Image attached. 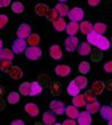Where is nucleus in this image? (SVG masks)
<instances>
[{
	"label": "nucleus",
	"mask_w": 112,
	"mask_h": 125,
	"mask_svg": "<svg viewBox=\"0 0 112 125\" xmlns=\"http://www.w3.org/2000/svg\"><path fill=\"white\" fill-rule=\"evenodd\" d=\"M25 54H26V57L28 58V59L30 60H37L39 59V58L42 57V49L39 48V47L37 46H30V47H27L26 52H25Z\"/></svg>",
	"instance_id": "1"
},
{
	"label": "nucleus",
	"mask_w": 112,
	"mask_h": 125,
	"mask_svg": "<svg viewBox=\"0 0 112 125\" xmlns=\"http://www.w3.org/2000/svg\"><path fill=\"white\" fill-rule=\"evenodd\" d=\"M27 45L28 42L23 38H17L16 40H13L12 46H11V49L13 50L15 54H21V52H26L27 49Z\"/></svg>",
	"instance_id": "2"
},
{
	"label": "nucleus",
	"mask_w": 112,
	"mask_h": 125,
	"mask_svg": "<svg viewBox=\"0 0 112 125\" xmlns=\"http://www.w3.org/2000/svg\"><path fill=\"white\" fill-rule=\"evenodd\" d=\"M68 18H70V20L76 21V22L82 21L83 20V18H84L83 9H81V8H78V7L72 8V9L70 10V12H68Z\"/></svg>",
	"instance_id": "3"
},
{
	"label": "nucleus",
	"mask_w": 112,
	"mask_h": 125,
	"mask_svg": "<svg viewBox=\"0 0 112 125\" xmlns=\"http://www.w3.org/2000/svg\"><path fill=\"white\" fill-rule=\"evenodd\" d=\"M50 111H52V112H54L56 115H63L64 113H65L66 106L64 105V103H62L61 101L54 99V101L50 102Z\"/></svg>",
	"instance_id": "4"
},
{
	"label": "nucleus",
	"mask_w": 112,
	"mask_h": 125,
	"mask_svg": "<svg viewBox=\"0 0 112 125\" xmlns=\"http://www.w3.org/2000/svg\"><path fill=\"white\" fill-rule=\"evenodd\" d=\"M78 46H80L78 45V39L75 36H68L65 39V49L67 52H75L78 48Z\"/></svg>",
	"instance_id": "5"
},
{
	"label": "nucleus",
	"mask_w": 112,
	"mask_h": 125,
	"mask_svg": "<svg viewBox=\"0 0 112 125\" xmlns=\"http://www.w3.org/2000/svg\"><path fill=\"white\" fill-rule=\"evenodd\" d=\"M30 34H31V28L27 23H21L18 27V29H17V37L18 38L27 39Z\"/></svg>",
	"instance_id": "6"
},
{
	"label": "nucleus",
	"mask_w": 112,
	"mask_h": 125,
	"mask_svg": "<svg viewBox=\"0 0 112 125\" xmlns=\"http://www.w3.org/2000/svg\"><path fill=\"white\" fill-rule=\"evenodd\" d=\"M92 123V117L91 113H89L87 111L81 112L77 117V124L80 125H90Z\"/></svg>",
	"instance_id": "7"
},
{
	"label": "nucleus",
	"mask_w": 112,
	"mask_h": 125,
	"mask_svg": "<svg viewBox=\"0 0 112 125\" xmlns=\"http://www.w3.org/2000/svg\"><path fill=\"white\" fill-rule=\"evenodd\" d=\"M55 73L60 77H66L71 74V67L68 65H57L55 67Z\"/></svg>",
	"instance_id": "8"
},
{
	"label": "nucleus",
	"mask_w": 112,
	"mask_h": 125,
	"mask_svg": "<svg viewBox=\"0 0 112 125\" xmlns=\"http://www.w3.org/2000/svg\"><path fill=\"white\" fill-rule=\"evenodd\" d=\"M25 112L31 117H36L39 114V108L34 103H27L25 105Z\"/></svg>",
	"instance_id": "9"
},
{
	"label": "nucleus",
	"mask_w": 112,
	"mask_h": 125,
	"mask_svg": "<svg viewBox=\"0 0 112 125\" xmlns=\"http://www.w3.org/2000/svg\"><path fill=\"white\" fill-rule=\"evenodd\" d=\"M50 55L53 59L60 60L61 58L63 57V52H62L61 47L58 46V45H53V46L50 48Z\"/></svg>",
	"instance_id": "10"
},
{
	"label": "nucleus",
	"mask_w": 112,
	"mask_h": 125,
	"mask_svg": "<svg viewBox=\"0 0 112 125\" xmlns=\"http://www.w3.org/2000/svg\"><path fill=\"white\" fill-rule=\"evenodd\" d=\"M78 29H80V25H78V22L71 20L70 22L66 25L65 30H66V32H67L68 36H75L76 32L78 31Z\"/></svg>",
	"instance_id": "11"
},
{
	"label": "nucleus",
	"mask_w": 112,
	"mask_h": 125,
	"mask_svg": "<svg viewBox=\"0 0 112 125\" xmlns=\"http://www.w3.org/2000/svg\"><path fill=\"white\" fill-rule=\"evenodd\" d=\"M56 122V114L52 111L50 112H45L43 114V123L46 125H52V124H55Z\"/></svg>",
	"instance_id": "12"
},
{
	"label": "nucleus",
	"mask_w": 112,
	"mask_h": 125,
	"mask_svg": "<svg viewBox=\"0 0 112 125\" xmlns=\"http://www.w3.org/2000/svg\"><path fill=\"white\" fill-rule=\"evenodd\" d=\"M100 114H101V117L104 121H110L112 118V106H101L100 108Z\"/></svg>",
	"instance_id": "13"
},
{
	"label": "nucleus",
	"mask_w": 112,
	"mask_h": 125,
	"mask_svg": "<svg viewBox=\"0 0 112 125\" xmlns=\"http://www.w3.org/2000/svg\"><path fill=\"white\" fill-rule=\"evenodd\" d=\"M86 107V111L91 114H97L98 112H100V108H101V105L98 101H93V102H90L87 104L85 105Z\"/></svg>",
	"instance_id": "14"
},
{
	"label": "nucleus",
	"mask_w": 112,
	"mask_h": 125,
	"mask_svg": "<svg viewBox=\"0 0 112 125\" xmlns=\"http://www.w3.org/2000/svg\"><path fill=\"white\" fill-rule=\"evenodd\" d=\"M66 21L64 20V18H62V17H58L57 19L55 21H53V26H54V29L56 31H64L66 29Z\"/></svg>",
	"instance_id": "15"
},
{
	"label": "nucleus",
	"mask_w": 112,
	"mask_h": 125,
	"mask_svg": "<svg viewBox=\"0 0 112 125\" xmlns=\"http://www.w3.org/2000/svg\"><path fill=\"white\" fill-rule=\"evenodd\" d=\"M90 45H91L90 42H81L77 48L78 55H81V56H87V55H90V52H91V46Z\"/></svg>",
	"instance_id": "16"
},
{
	"label": "nucleus",
	"mask_w": 112,
	"mask_h": 125,
	"mask_svg": "<svg viewBox=\"0 0 112 125\" xmlns=\"http://www.w3.org/2000/svg\"><path fill=\"white\" fill-rule=\"evenodd\" d=\"M110 45H111L110 40L107 38V37L102 36V35H101V37H100L99 42H97V47L101 50H108L110 48Z\"/></svg>",
	"instance_id": "17"
},
{
	"label": "nucleus",
	"mask_w": 112,
	"mask_h": 125,
	"mask_svg": "<svg viewBox=\"0 0 112 125\" xmlns=\"http://www.w3.org/2000/svg\"><path fill=\"white\" fill-rule=\"evenodd\" d=\"M80 113L81 112H78V108L75 105H73V106H66L65 114L67 115V117H70V118H74V120L77 118Z\"/></svg>",
	"instance_id": "18"
},
{
	"label": "nucleus",
	"mask_w": 112,
	"mask_h": 125,
	"mask_svg": "<svg viewBox=\"0 0 112 125\" xmlns=\"http://www.w3.org/2000/svg\"><path fill=\"white\" fill-rule=\"evenodd\" d=\"M80 91H81V88H80V86L75 83V81H72L70 84H68L67 93L70 94L71 96H76V95H78V94H80Z\"/></svg>",
	"instance_id": "19"
},
{
	"label": "nucleus",
	"mask_w": 112,
	"mask_h": 125,
	"mask_svg": "<svg viewBox=\"0 0 112 125\" xmlns=\"http://www.w3.org/2000/svg\"><path fill=\"white\" fill-rule=\"evenodd\" d=\"M86 37H87V42H90L91 45H94V46H97V42H99L100 37H101V34H99L98 31H95L93 29L90 34L86 35Z\"/></svg>",
	"instance_id": "20"
},
{
	"label": "nucleus",
	"mask_w": 112,
	"mask_h": 125,
	"mask_svg": "<svg viewBox=\"0 0 112 125\" xmlns=\"http://www.w3.org/2000/svg\"><path fill=\"white\" fill-rule=\"evenodd\" d=\"M73 105H75L76 107H84L86 105V99L84 97V95L78 94L76 96H73V101H72Z\"/></svg>",
	"instance_id": "21"
},
{
	"label": "nucleus",
	"mask_w": 112,
	"mask_h": 125,
	"mask_svg": "<svg viewBox=\"0 0 112 125\" xmlns=\"http://www.w3.org/2000/svg\"><path fill=\"white\" fill-rule=\"evenodd\" d=\"M48 10H50V8H48L47 5H45V3H38V5H36V7H35V12H36V15L40 16V17L46 16Z\"/></svg>",
	"instance_id": "22"
},
{
	"label": "nucleus",
	"mask_w": 112,
	"mask_h": 125,
	"mask_svg": "<svg viewBox=\"0 0 112 125\" xmlns=\"http://www.w3.org/2000/svg\"><path fill=\"white\" fill-rule=\"evenodd\" d=\"M55 9L57 10V12L60 13L61 17H65V16H68V12H70V9H68L67 5H65L64 2H60L56 5Z\"/></svg>",
	"instance_id": "23"
},
{
	"label": "nucleus",
	"mask_w": 112,
	"mask_h": 125,
	"mask_svg": "<svg viewBox=\"0 0 112 125\" xmlns=\"http://www.w3.org/2000/svg\"><path fill=\"white\" fill-rule=\"evenodd\" d=\"M93 29H94L93 25L91 22H89V21H82L81 25H80V30H81V32L83 35L90 34Z\"/></svg>",
	"instance_id": "24"
},
{
	"label": "nucleus",
	"mask_w": 112,
	"mask_h": 125,
	"mask_svg": "<svg viewBox=\"0 0 112 125\" xmlns=\"http://www.w3.org/2000/svg\"><path fill=\"white\" fill-rule=\"evenodd\" d=\"M13 52L12 49H8V48H1L0 49V58L1 59H8V60H12L13 58Z\"/></svg>",
	"instance_id": "25"
},
{
	"label": "nucleus",
	"mask_w": 112,
	"mask_h": 125,
	"mask_svg": "<svg viewBox=\"0 0 112 125\" xmlns=\"http://www.w3.org/2000/svg\"><path fill=\"white\" fill-rule=\"evenodd\" d=\"M12 62L11 60L8 59H1V62H0V69L2 70L3 73H10L11 69H12Z\"/></svg>",
	"instance_id": "26"
},
{
	"label": "nucleus",
	"mask_w": 112,
	"mask_h": 125,
	"mask_svg": "<svg viewBox=\"0 0 112 125\" xmlns=\"http://www.w3.org/2000/svg\"><path fill=\"white\" fill-rule=\"evenodd\" d=\"M42 92H43V87L39 85L37 82H33V83H30V93H29L30 96H36V95L40 94Z\"/></svg>",
	"instance_id": "27"
},
{
	"label": "nucleus",
	"mask_w": 112,
	"mask_h": 125,
	"mask_svg": "<svg viewBox=\"0 0 112 125\" xmlns=\"http://www.w3.org/2000/svg\"><path fill=\"white\" fill-rule=\"evenodd\" d=\"M7 101L9 104H17L19 101H20V95L17 92H11V93L8 94Z\"/></svg>",
	"instance_id": "28"
},
{
	"label": "nucleus",
	"mask_w": 112,
	"mask_h": 125,
	"mask_svg": "<svg viewBox=\"0 0 112 125\" xmlns=\"http://www.w3.org/2000/svg\"><path fill=\"white\" fill-rule=\"evenodd\" d=\"M105 86L104 84L102 83V82L98 81V82H94L93 85H92V89L94 91V93L97 94V95H100V94L103 93V91H104Z\"/></svg>",
	"instance_id": "29"
},
{
	"label": "nucleus",
	"mask_w": 112,
	"mask_h": 125,
	"mask_svg": "<svg viewBox=\"0 0 112 125\" xmlns=\"http://www.w3.org/2000/svg\"><path fill=\"white\" fill-rule=\"evenodd\" d=\"M9 74H10V77L12 78V79H16V81H17V79H20V78L23 77V70H21L18 66H13Z\"/></svg>",
	"instance_id": "30"
},
{
	"label": "nucleus",
	"mask_w": 112,
	"mask_h": 125,
	"mask_svg": "<svg viewBox=\"0 0 112 125\" xmlns=\"http://www.w3.org/2000/svg\"><path fill=\"white\" fill-rule=\"evenodd\" d=\"M90 69H91V65H90L89 62H85V60H83V62H80V65H78V72L81 74H87L90 72Z\"/></svg>",
	"instance_id": "31"
},
{
	"label": "nucleus",
	"mask_w": 112,
	"mask_h": 125,
	"mask_svg": "<svg viewBox=\"0 0 112 125\" xmlns=\"http://www.w3.org/2000/svg\"><path fill=\"white\" fill-rule=\"evenodd\" d=\"M39 42H40V37L37 34H30L29 37L27 38V42L30 46H37L39 44Z\"/></svg>",
	"instance_id": "32"
},
{
	"label": "nucleus",
	"mask_w": 112,
	"mask_h": 125,
	"mask_svg": "<svg viewBox=\"0 0 112 125\" xmlns=\"http://www.w3.org/2000/svg\"><path fill=\"white\" fill-rule=\"evenodd\" d=\"M19 93H20L21 95H24V96L29 95V93H30V83L25 82V83L21 84V85L19 86Z\"/></svg>",
	"instance_id": "33"
},
{
	"label": "nucleus",
	"mask_w": 112,
	"mask_h": 125,
	"mask_svg": "<svg viewBox=\"0 0 112 125\" xmlns=\"http://www.w3.org/2000/svg\"><path fill=\"white\" fill-rule=\"evenodd\" d=\"M24 9H25L24 5L21 2H19V1H15V2L11 3V11L12 12L21 13V12H24Z\"/></svg>",
	"instance_id": "34"
},
{
	"label": "nucleus",
	"mask_w": 112,
	"mask_h": 125,
	"mask_svg": "<svg viewBox=\"0 0 112 125\" xmlns=\"http://www.w3.org/2000/svg\"><path fill=\"white\" fill-rule=\"evenodd\" d=\"M74 81H75V83L80 86L81 89H84L87 87V78H85L84 76H77Z\"/></svg>",
	"instance_id": "35"
},
{
	"label": "nucleus",
	"mask_w": 112,
	"mask_h": 125,
	"mask_svg": "<svg viewBox=\"0 0 112 125\" xmlns=\"http://www.w3.org/2000/svg\"><path fill=\"white\" fill-rule=\"evenodd\" d=\"M58 17H60V13L57 12L56 9H50L48 12H47V15H46V18L48 21H55Z\"/></svg>",
	"instance_id": "36"
},
{
	"label": "nucleus",
	"mask_w": 112,
	"mask_h": 125,
	"mask_svg": "<svg viewBox=\"0 0 112 125\" xmlns=\"http://www.w3.org/2000/svg\"><path fill=\"white\" fill-rule=\"evenodd\" d=\"M84 97H85V99H86L87 103L93 102V101H97V94L94 93L93 89H89V91H86L85 94H84Z\"/></svg>",
	"instance_id": "37"
},
{
	"label": "nucleus",
	"mask_w": 112,
	"mask_h": 125,
	"mask_svg": "<svg viewBox=\"0 0 112 125\" xmlns=\"http://www.w3.org/2000/svg\"><path fill=\"white\" fill-rule=\"evenodd\" d=\"M93 27H94V30L98 31L101 35L104 34L105 31H107V25L103 22H97L95 25H93Z\"/></svg>",
	"instance_id": "38"
},
{
	"label": "nucleus",
	"mask_w": 112,
	"mask_h": 125,
	"mask_svg": "<svg viewBox=\"0 0 112 125\" xmlns=\"http://www.w3.org/2000/svg\"><path fill=\"white\" fill-rule=\"evenodd\" d=\"M8 23V17L6 15H1L0 16V28H3Z\"/></svg>",
	"instance_id": "39"
},
{
	"label": "nucleus",
	"mask_w": 112,
	"mask_h": 125,
	"mask_svg": "<svg viewBox=\"0 0 112 125\" xmlns=\"http://www.w3.org/2000/svg\"><path fill=\"white\" fill-rule=\"evenodd\" d=\"M104 70L107 72V73L109 74H112V60H110V62H108L107 64L104 65Z\"/></svg>",
	"instance_id": "40"
},
{
	"label": "nucleus",
	"mask_w": 112,
	"mask_h": 125,
	"mask_svg": "<svg viewBox=\"0 0 112 125\" xmlns=\"http://www.w3.org/2000/svg\"><path fill=\"white\" fill-rule=\"evenodd\" d=\"M63 125H76V122L74 121V118H70L68 117L67 120H65L63 122Z\"/></svg>",
	"instance_id": "41"
},
{
	"label": "nucleus",
	"mask_w": 112,
	"mask_h": 125,
	"mask_svg": "<svg viewBox=\"0 0 112 125\" xmlns=\"http://www.w3.org/2000/svg\"><path fill=\"white\" fill-rule=\"evenodd\" d=\"M10 3H11V0H0V7L1 8L8 7Z\"/></svg>",
	"instance_id": "42"
},
{
	"label": "nucleus",
	"mask_w": 112,
	"mask_h": 125,
	"mask_svg": "<svg viewBox=\"0 0 112 125\" xmlns=\"http://www.w3.org/2000/svg\"><path fill=\"white\" fill-rule=\"evenodd\" d=\"M53 87H54V88H52V93L54 94V95H55V91H58V92L61 91V86L58 83H53Z\"/></svg>",
	"instance_id": "43"
},
{
	"label": "nucleus",
	"mask_w": 112,
	"mask_h": 125,
	"mask_svg": "<svg viewBox=\"0 0 112 125\" xmlns=\"http://www.w3.org/2000/svg\"><path fill=\"white\" fill-rule=\"evenodd\" d=\"M100 1H101V0H87V2H89V5L91 6V7H97L100 3Z\"/></svg>",
	"instance_id": "44"
},
{
	"label": "nucleus",
	"mask_w": 112,
	"mask_h": 125,
	"mask_svg": "<svg viewBox=\"0 0 112 125\" xmlns=\"http://www.w3.org/2000/svg\"><path fill=\"white\" fill-rule=\"evenodd\" d=\"M24 124H25V123L21 120H15L11 122V125H24Z\"/></svg>",
	"instance_id": "45"
},
{
	"label": "nucleus",
	"mask_w": 112,
	"mask_h": 125,
	"mask_svg": "<svg viewBox=\"0 0 112 125\" xmlns=\"http://www.w3.org/2000/svg\"><path fill=\"white\" fill-rule=\"evenodd\" d=\"M107 87H108V89H109V91H112V79H111V81L108 82Z\"/></svg>",
	"instance_id": "46"
},
{
	"label": "nucleus",
	"mask_w": 112,
	"mask_h": 125,
	"mask_svg": "<svg viewBox=\"0 0 112 125\" xmlns=\"http://www.w3.org/2000/svg\"><path fill=\"white\" fill-rule=\"evenodd\" d=\"M108 125H112V118L110 121H108Z\"/></svg>",
	"instance_id": "47"
},
{
	"label": "nucleus",
	"mask_w": 112,
	"mask_h": 125,
	"mask_svg": "<svg viewBox=\"0 0 112 125\" xmlns=\"http://www.w3.org/2000/svg\"><path fill=\"white\" fill-rule=\"evenodd\" d=\"M58 1H60V2H66L67 0H58Z\"/></svg>",
	"instance_id": "48"
},
{
	"label": "nucleus",
	"mask_w": 112,
	"mask_h": 125,
	"mask_svg": "<svg viewBox=\"0 0 112 125\" xmlns=\"http://www.w3.org/2000/svg\"><path fill=\"white\" fill-rule=\"evenodd\" d=\"M111 106H112V102H111Z\"/></svg>",
	"instance_id": "49"
},
{
	"label": "nucleus",
	"mask_w": 112,
	"mask_h": 125,
	"mask_svg": "<svg viewBox=\"0 0 112 125\" xmlns=\"http://www.w3.org/2000/svg\"><path fill=\"white\" fill-rule=\"evenodd\" d=\"M111 44H112V42H111Z\"/></svg>",
	"instance_id": "50"
}]
</instances>
